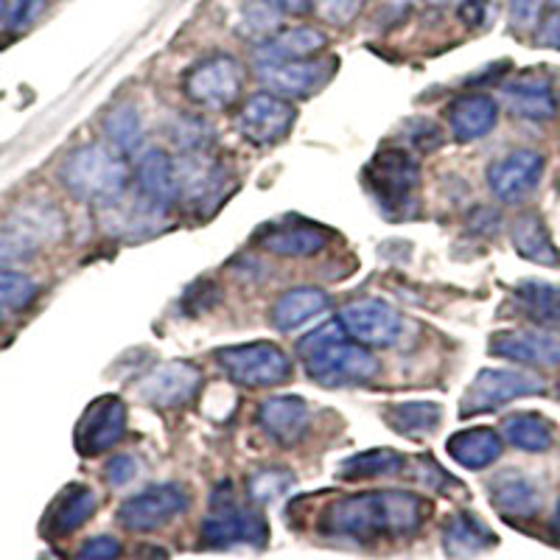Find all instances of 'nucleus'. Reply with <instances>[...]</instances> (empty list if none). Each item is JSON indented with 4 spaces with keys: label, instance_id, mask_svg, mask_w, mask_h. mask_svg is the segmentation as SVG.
I'll list each match as a JSON object with an SVG mask.
<instances>
[{
    "label": "nucleus",
    "instance_id": "nucleus-47",
    "mask_svg": "<svg viewBox=\"0 0 560 560\" xmlns=\"http://www.w3.org/2000/svg\"><path fill=\"white\" fill-rule=\"evenodd\" d=\"M538 43L547 45V48H560V9L538 26Z\"/></svg>",
    "mask_w": 560,
    "mask_h": 560
},
{
    "label": "nucleus",
    "instance_id": "nucleus-29",
    "mask_svg": "<svg viewBox=\"0 0 560 560\" xmlns=\"http://www.w3.org/2000/svg\"><path fill=\"white\" fill-rule=\"evenodd\" d=\"M510 242L522 258L541 267H560V253L555 247L549 228L538 213H524L510 224Z\"/></svg>",
    "mask_w": 560,
    "mask_h": 560
},
{
    "label": "nucleus",
    "instance_id": "nucleus-22",
    "mask_svg": "<svg viewBox=\"0 0 560 560\" xmlns=\"http://www.w3.org/2000/svg\"><path fill=\"white\" fill-rule=\"evenodd\" d=\"M502 98L510 113L524 118V121H552L555 113H558L555 90L544 77H522L516 82H508L502 90Z\"/></svg>",
    "mask_w": 560,
    "mask_h": 560
},
{
    "label": "nucleus",
    "instance_id": "nucleus-50",
    "mask_svg": "<svg viewBox=\"0 0 560 560\" xmlns=\"http://www.w3.org/2000/svg\"><path fill=\"white\" fill-rule=\"evenodd\" d=\"M552 529L560 535V502H558V510H555V518H552Z\"/></svg>",
    "mask_w": 560,
    "mask_h": 560
},
{
    "label": "nucleus",
    "instance_id": "nucleus-24",
    "mask_svg": "<svg viewBox=\"0 0 560 560\" xmlns=\"http://www.w3.org/2000/svg\"><path fill=\"white\" fill-rule=\"evenodd\" d=\"M499 121V104L482 93L463 96L448 107V127H452L454 140L459 143H474L485 135L493 132Z\"/></svg>",
    "mask_w": 560,
    "mask_h": 560
},
{
    "label": "nucleus",
    "instance_id": "nucleus-15",
    "mask_svg": "<svg viewBox=\"0 0 560 560\" xmlns=\"http://www.w3.org/2000/svg\"><path fill=\"white\" fill-rule=\"evenodd\" d=\"M168 208L149 199L147 194L129 197L121 194L113 202L98 205V222H102L104 233L118 238H149L163 230L166 224Z\"/></svg>",
    "mask_w": 560,
    "mask_h": 560
},
{
    "label": "nucleus",
    "instance_id": "nucleus-4",
    "mask_svg": "<svg viewBox=\"0 0 560 560\" xmlns=\"http://www.w3.org/2000/svg\"><path fill=\"white\" fill-rule=\"evenodd\" d=\"M364 185L389 219H407L418 202V160L404 149H382L364 168Z\"/></svg>",
    "mask_w": 560,
    "mask_h": 560
},
{
    "label": "nucleus",
    "instance_id": "nucleus-25",
    "mask_svg": "<svg viewBox=\"0 0 560 560\" xmlns=\"http://www.w3.org/2000/svg\"><path fill=\"white\" fill-rule=\"evenodd\" d=\"M328 45L325 34L314 26H298V28H283L275 32L272 37L264 39L255 48V59L258 65L269 62H294V59H312Z\"/></svg>",
    "mask_w": 560,
    "mask_h": 560
},
{
    "label": "nucleus",
    "instance_id": "nucleus-6",
    "mask_svg": "<svg viewBox=\"0 0 560 560\" xmlns=\"http://www.w3.org/2000/svg\"><path fill=\"white\" fill-rule=\"evenodd\" d=\"M267 541V522L258 510L233 502V488L224 485L213 497V513L202 522V544L210 549H228L238 544L261 547Z\"/></svg>",
    "mask_w": 560,
    "mask_h": 560
},
{
    "label": "nucleus",
    "instance_id": "nucleus-39",
    "mask_svg": "<svg viewBox=\"0 0 560 560\" xmlns=\"http://www.w3.org/2000/svg\"><path fill=\"white\" fill-rule=\"evenodd\" d=\"M174 143H177L183 152H208V147L213 143V129L202 118H194V115H183L174 121Z\"/></svg>",
    "mask_w": 560,
    "mask_h": 560
},
{
    "label": "nucleus",
    "instance_id": "nucleus-48",
    "mask_svg": "<svg viewBox=\"0 0 560 560\" xmlns=\"http://www.w3.org/2000/svg\"><path fill=\"white\" fill-rule=\"evenodd\" d=\"M264 3L278 9L280 14H306L314 7V0H264Z\"/></svg>",
    "mask_w": 560,
    "mask_h": 560
},
{
    "label": "nucleus",
    "instance_id": "nucleus-8",
    "mask_svg": "<svg viewBox=\"0 0 560 560\" xmlns=\"http://www.w3.org/2000/svg\"><path fill=\"white\" fill-rule=\"evenodd\" d=\"M59 236H62V219L57 210L28 205L20 217L0 228V269L28 261L48 238Z\"/></svg>",
    "mask_w": 560,
    "mask_h": 560
},
{
    "label": "nucleus",
    "instance_id": "nucleus-27",
    "mask_svg": "<svg viewBox=\"0 0 560 560\" xmlns=\"http://www.w3.org/2000/svg\"><path fill=\"white\" fill-rule=\"evenodd\" d=\"M328 306H331V300H328V294H325L323 289L298 287L289 289L287 294H280V298L275 300L269 319H272V325L278 331L289 334L303 328L306 323H312V319L319 317L323 312H328Z\"/></svg>",
    "mask_w": 560,
    "mask_h": 560
},
{
    "label": "nucleus",
    "instance_id": "nucleus-12",
    "mask_svg": "<svg viewBox=\"0 0 560 560\" xmlns=\"http://www.w3.org/2000/svg\"><path fill=\"white\" fill-rule=\"evenodd\" d=\"M298 109L275 93H255L242 104L236 115V129L253 147H275L292 132Z\"/></svg>",
    "mask_w": 560,
    "mask_h": 560
},
{
    "label": "nucleus",
    "instance_id": "nucleus-10",
    "mask_svg": "<svg viewBox=\"0 0 560 560\" xmlns=\"http://www.w3.org/2000/svg\"><path fill=\"white\" fill-rule=\"evenodd\" d=\"M544 389H547V382L529 370H482L477 373L471 387L465 389L463 415L490 412V409H499L518 398L541 395Z\"/></svg>",
    "mask_w": 560,
    "mask_h": 560
},
{
    "label": "nucleus",
    "instance_id": "nucleus-36",
    "mask_svg": "<svg viewBox=\"0 0 560 560\" xmlns=\"http://www.w3.org/2000/svg\"><path fill=\"white\" fill-rule=\"evenodd\" d=\"M104 135H107L109 147L118 154L129 158L138 154L143 147V121L135 104H118L104 118Z\"/></svg>",
    "mask_w": 560,
    "mask_h": 560
},
{
    "label": "nucleus",
    "instance_id": "nucleus-53",
    "mask_svg": "<svg viewBox=\"0 0 560 560\" xmlns=\"http://www.w3.org/2000/svg\"><path fill=\"white\" fill-rule=\"evenodd\" d=\"M3 312H7V308H3V306H0V319H3Z\"/></svg>",
    "mask_w": 560,
    "mask_h": 560
},
{
    "label": "nucleus",
    "instance_id": "nucleus-46",
    "mask_svg": "<svg viewBox=\"0 0 560 560\" xmlns=\"http://www.w3.org/2000/svg\"><path fill=\"white\" fill-rule=\"evenodd\" d=\"M490 18V3L488 0H463L459 3V20L465 26L482 28Z\"/></svg>",
    "mask_w": 560,
    "mask_h": 560
},
{
    "label": "nucleus",
    "instance_id": "nucleus-9",
    "mask_svg": "<svg viewBox=\"0 0 560 560\" xmlns=\"http://www.w3.org/2000/svg\"><path fill=\"white\" fill-rule=\"evenodd\" d=\"M174 168H177L179 202L191 205L199 213H210L228 197L230 172L210 152H183L174 160Z\"/></svg>",
    "mask_w": 560,
    "mask_h": 560
},
{
    "label": "nucleus",
    "instance_id": "nucleus-49",
    "mask_svg": "<svg viewBox=\"0 0 560 560\" xmlns=\"http://www.w3.org/2000/svg\"><path fill=\"white\" fill-rule=\"evenodd\" d=\"M432 7H448V3H463V0H427Z\"/></svg>",
    "mask_w": 560,
    "mask_h": 560
},
{
    "label": "nucleus",
    "instance_id": "nucleus-31",
    "mask_svg": "<svg viewBox=\"0 0 560 560\" xmlns=\"http://www.w3.org/2000/svg\"><path fill=\"white\" fill-rule=\"evenodd\" d=\"M98 510V497L88 485H73L54 502L51 513H48V533L51 535H70L93 518Z\"/></svg>",
    "mask_w": 560,
    "mask_h": 560
},
{
    "label": "nucleus",
    "instance_id": "nucleus-40",
    "mask_svg": "<svg viewBox=\"0 0 560 560\" xmlns=\"http://www.w3.org/2000/svg\"><path fill=\"white\" fill-rule=\"evenodd\" d=\"M278 23H280V12L272 9L269 3L264 0H255L253 7L244 9V18H242V28L253 37H272L278 32Z\"/></svg>",
    "mask_w": 560,
    "mask_h": 560
},
{
    "label": "nucleus",
    "instance_id": "nucleus-35",
    "mask_svg": "<svg viewBox=\"0 0 560 560\" xmlns=\"http://www.w3.org/2000/svg\"><path fill=\"white\" fill-rule=\"evenodd\" d=\"M407 468V457L393 448H370V452L357 454V457L345 459L339 465V479L359 482V479H376V477H395Z\"/></svg>",
    "mask_w": 560,
    "mask_h": 560
},
{
    "label": "nucleus",
    "instance_id": "nucleus-44",
    "mask_svg": "<svg viewBox=\"0 0 560 560\" xmlns=\"http://www.w3.org/2000/svg\"><path fill=\"white\" fill-rule=\"evenodd\" d=\"M121 558V541L113 535H96L77 552L73 560H118Z\"/></svg>",
    "mask_w": 560,
    "mask_h": 560
},
{
    "label": "nucleus",
    "instance_id": "nucleus-34",
    "mask_svg": "<svg viewBox=\"0 0 560 560\" xmlns=\"http://www.w3.org/2000/svg\"><path fill=\"white\" fill-rule=\"evenodd\" d=\"M384 420L404 438H423L443 423V407L432 401L393 404L384 412Z\"/></svg>",
    "mask_w": 560,
    "mask_h": 560
},
{
    "label": "nucleus",
    "instance_id": "nucleus-54",
    "mask_svg": "<svg viewBox=\"0 0 560 560\" xmlns=\"http://www.w3.org/2000/svg\"><path fill=\"white\" fill-rule=\"evenodd\" d=\"M558 395H560V387H558Z\"/></svg>",
    "mask_w": 560,
    "mask_h": 560
},
{
    "label": "nucleus",
    "instance_id": "nucleus-37",
    "mask_svg": "<svg viewBox=\"0 0 560 560\" xmlns=\"http://www.w3.org/2000/svg\"><path fill=\"white\" fill-rule=\"evenodd\" d=\"M37 283L14 269H0V306L7 312H23L37 300Z\"/></svg>",
    "mask_w": 560,
    "mask_h": 560
},
{
    "label": "nucleus",
    "instance_id": "nucleus-17",
    "mask_svg": "<svg viewBox=\"0 0 560 560\" xmlns=\"http://www.w3.org/2000/svg\"><path fill=\"white\" fill-rule=\"evenodd\" d=\"M547 160L535 149H516L497 160L488 172L490 194L504 205H516L527 199L544 179Z\"/></svg>",
    "mask_w": 560,
    "mask_h": 560
},
{
    "label": "nucleus",
    "instance_id": "nucleus-32",
    "mask_svg": "<svg viewBox=\"0 0 560 560\" xmlns=\"http://www.w3.org/2000/svg\"><path fill=\"white\" fill-rule=\"evenodd\" d=\"M516 303L518 312L538 328L560 331V287L547 280H524L516 287Z\"/></svg>",
    "mask_w": 560,
    "mask_h": 560
},
{
    "label": "nucleus",
    "instance_id": "nucleus-21",
    "mask_svg": "<svg viewBox=\"0 0 560 560\" xmlns=\"http://www.w3.org/2000/svg\"><path fill=\"white\" fill-rule=\"evenodd\" d=\"M490 504L502 513L508 522H527L544 508V497L538 485L527 474L510 468L490 479Z\"/></svg>",
    "mask_w": 560,
    "mask_h": 560
},
{
    "label": "nucleus",
    "instance_id": "nucleus-52",
    "mask_svg": "<svg viewBox=\"0 0 560 560\" xmlns=\"http://www.w3.org/2000/svg\"><path fill=\"white\" fill-rule=\"evenodd\" d=\"M547 3H552L555 9H560V0H547Z\"/></svg>",
    "mask_w": 560,
    "mask_h": 560
},
{
    "label": "nucleus",
    "instance_id": "nucleus-28",
    "mask_svg": "<svg viewBox=\"0 0 560 560\" xmlns=\"http://www.w3.org/2000/svg\"><path fill=\"white\" fill-rule=\"evenodd\" d=\"M138 185L140 194H147L163 208H174L179 202V185L174 158H168L160 149H149L138 160Z\"/></svg>",
    "mask_w": 560,
    "mask_h": 560
},
{
    "label": "nucleus",
    "instance_id": "nucleus-43",
    "mask_svg": "<svg viewBox=\"0 0 560 560\" xmlns=\"http://www.w3.org/2000/svg\"><path fill=\"white\" fill-rule=\"evenodd\" d=\"M48 0H18L12 9H9V28L12 32H26L43 18Z\"/></svg>",
    "mask_w": 560,
    "mask_h": 560
},
{
    "label": "nucleus",
    "instance_id": "nucleus-1",
    "mask_svg": "<svg viewBox=\"0 0 560 560\" xmlns=\"http://www.w3.org/2000/svg\"><path fill=\"white\" fill-rule=\"evenodd\" d=\"M432 504L409 490H368L328 504L317 529L328 538L373 544L387 538H409L427 524Z\"/></svg>",
    "mask_w": 560,
    "mask_h": 560
},
{
    "label": "nucleus",
    "instance_id": "nucleus-19",
    "mask_svg": "<svg viewBox=\"0 0 560 560\" xmlns=\"http://www.w3.org/2000/svg\"><path fill=\"white\" fill-rule=\"evenodd\" d=\"M490 353L508 362L527 364V368H558L560 337L552 331H499L490 337Z\"/></svg>",
    "mask_w": 560,
    "mask_h": 560
},
{
    "label": "nucleus",
    "instance_id": "nucleus-13",
    "mask_svg": "<svg viewBox=\"0 0 560 560\" xmlns=\"http://www.w3.org/2000/svg\"><path fill=\"white\" fill-rule=\"evenodd\" d=\"M345 334L364 348H393L404 334L401 314L376 298L353 300L339 312Z\"/></svg>",
    "mask_w": 560,
    "mask_h": 560
},
{
    "label": "nucleus",
    "instance_id": "nucleus-3",
    "mask_svg": "<svg viewBox=\"0 0 560 560\" xmlns=\"http://www.w3.org/2000/svg\"><path fill=\"white\" fill-rule=\"evenodd\" d=\"M65 188L90 205H104L127 194L129 172L124 154L104 147H82L65 158L59 168Z\"/></svg>",
    "mask_w": 560,
    "mask_h": 560
},
{
    "label": "nucleus",
    "instance_id": "nucleus-26",
    "mask_svg": "<svg viewBox=\"0 0 560 560\" xmlns=\"http://www.w3.org/2000/svg\"><path fill=\"white\" fill-rule=\"evenodd\" d=\"M448 457L457 465L468 468V471H482L488 465L497 463L504 452V438L490 427H474L463 429V432L452 434L446 443Z\"/></svg>",
    "mask_w": 560,
    "mask_h": 560
},
{
    "label": "nucleus",
    "instance_id": "nucleus-2",
    "mask_svg": "<svg viewBox=\"0 0 560 560\" xmlns=\"http://www.w3.org/2000/svg\"><path fill=\"white\" fill-rule=\"evenodd\" d=\"M298 353L303 359L308 378L323 384V387L368 384L382 373V362L376 359V353L353 342L345 334L339 317L300 339Z\"/></svg>",
    "mask_w": 560,
    "mask_h": 560
},
{
    "label": "nucleus",
    "instance_id": "nucleus-23",
    "mask_svg": "<svg viewBox=\"0 0 560 560\" xmlns=\"http://www.w3.org/2000/svg\"><path fill=\"white\" fill-rule=\"evenodd\" d=\"M258 244L267 253L283 255V258H312V255L323 253L328 247V233L323 228H317V224L287 222L275 224L267 233H261Z\"/></svg>",
    "mask_w": 560,
    "mask_h": 560
},
{
    "label": "nucleus",
    "instance_id": "nucleus-42",
    "mask_svg": "<svg viewBox=\"0 0 560 560\" xmlns=\"http://www.w3.org/2000/svg\"><path fill=\"white\" fill-rule=\"evenodd\" d=\"M364 0H314L319 18L331 26H348L350 20L362 12Z\"/></svg>",
    "mask_w": 560,
    "mask_h": 560
},
{
    "label": "nucleus",
    "instance_id": "nucleus-38",
    "mask_svg": "<svg viewBox=\"0 0 560 560\" xmlns=\"http://www.w3.org/2000/svg\"><path fill=\"white\" fill-rule=\"evenodd\" d=\"M292 485L294 474L287 471V468H264L255 477H249V499H255L258 504H269L283 497V493H289Z\"/></svg>",
    "mask_w": 560,
    "mask_h": 560
},
{
    "label": "nucleus",
    "instance_id": "nucleus-7",
    "mask_svg": "<svg viewBox=\"0 0 560 560\" xmlns=\"http://www.w3.org/2000/svg\"><path fill=\"white\" fill-rule=\"evenodd\" d=\"M185 96L208 109H228L244 90V68L236 57L217 54L194 65L183 79Z\"/></svg>",
    "mask_w": 560,
    "mask_h": 560
},
{
    "label": "nucleus",
    "instance_id": "nucleus-30",
    "mask_svg": "<svg viewBox=\"0 0 560 560\" xmlns=\"http://www.w3.org/2000/svg\"><path fill=\"white\" fill-rule=\"evenodd\" d=\"M490 547H497V535L471 513H454L443 527V549L448 558L468 560Z\"/></svg>",
    "mask_w": 560,
    "mask_h": 560
},
{
    "label": "nucleus",
    "instance_id": "nucleus-20",
    "mask_svg": "<svg viewBox=\"0 0 560 560\" xmlns=\"http://www.w3.org/2000/svg\"><path fill=\"white\" fill-rule=\"evenodd\" d=\"M258 423L272 443L292 448L306 438L308 427H312V412H308V404L298 395H275L258 409Z\"/></svg>",
    "mask_w": 560,
    "mask_h": 560
},
{
    "label": "nucleus",
    "instance_id": "nucleus-11",
    "mask_svg": "<svg viewBox=\"0 0 560 560\" xmlns=\"http://www.w3.org/2000/svg\"><path fill=\"white\" fill-rule=\"evenodd\" d=\"M188 504H191V497L183 485H152L118 508V524L129 533H154L185 513Z\"/></svg>",
    "mask_w": 560,
    "mask_h": 560
},
{
    "label": "nucleus",
    "instance_id": "nucleus-14",
    "mask_svg": "<svg viewBox=\"0 0 560 560\" xmlns=\"http://www.w3.org/2000/svg\"><path fill=\"white\" fill-rule=\"evenodd\" d=\"M337 59H294V62L258 65V82L280 98H308L331 82Z\"/></svg>",
    "mask_w": 560,
    "mask_h": 560
},
{
    "label": "nucleus",
    "instance_id": "nucleus-45",
    "mask_svg": "<svg viewBox=\"0 0 560 560\" xmlns=\"http://www.w3.org/2000/svg\"><path fill=\"white\" fill-rule=\"evenodd\" d=\"M135 474H138V463H135V457H129V454L113 457L107 463V468H104V479H107V485H113V488L129 485L135 479Z\"/></svg>",
    "mask_w": 560,
    "mask_h": 560
},
{
    "label": "nucleus",
    "instance_id": "nucleus-41",
    "mask_svg": "<svg viewBox=\"0 0 560 560\" xmlns=\"http://www.w3.org/2000/svg\"><path fill=\"white\" fill-rule=\"evenodd\" d=\"M547 0H508V20L516 32H533L541 26Z\"/></svg>",
    "mask_w": 560,
    "mask_h": 560
},
{
    "label": "nucleus",
    "instance_id": "nucleus-33",
    "mask_svg": "<svg viewBox=\"0 0 560 560\" xmlns=\"http://www.w3.org/2000/svg\"><path fill=\"white\" fill-rule=\"evenodd\" d=\"M502 438L527 454H544L555 446V427L538 412H516L504 418Z\"/></svg>",
    "mask_w": 560,
    "mask_h": 560
},
{
    "label": "nucleus",
    "instance_id": "nucleus-18",
    "mask_svg": "<svg viewBox=\"0 0 560 560\" xmlns=\"http://www.w3.org/2000/svg\"><path fill=\"white\" fill-rule=\"evenodd\" d=\"M127 434V404L118 395H104L88 407L77 427V448L84 457L109 452Z\"/></svg>",
    "mask_w": 560,
    "mask_h": 560
},
{
    "label": "nucleus",
    "instance_id": "nucleus-51",
    "mask_svg": "<svg viewBox=\"0 0 560 560\" xmlns=\"http://www.w3.org/2000/svg\"><path fill=\"white\" fill-rule=\"evenodd\" d=\"M9 14V0H0V20Z\"/></svg>",
    "mask_w": 560,
    "mask_h": 560
},
{
    "label": "nucleus",
    "instance_id": "nucleus-5",
    "mask_svg": "<svg viewBox=\"0 0 560 560\" xmlns=\"http://www.w3.org/2000/svg\"><path fill=\"white\" fill-rule=\"evenodd\" d=\"M217 364L230 382L249 389L280 387L292 378V359L275 342H247L217 350Z\"/></svg>",
    "mask_w": 560,
    "mask_h": 560
},
{
    "label": "nucleus",
    "instance_id": "nucleus-16",
    "mask_svg": "<svg viewBox=\"0 0 560 560\" xmlns=\"http://www.w3.org/2000/svg\"><path fill=\"white\" fill-rule=\"evenodd\" d=\"M202 382V370L197 364L174 359V362H163L149 370L135 389H138L140 401L152 404L158 409H174L191 401Z\"/></svg>",
    "mask_w": 560,
    "mask_h": 560
}]
</instances>
